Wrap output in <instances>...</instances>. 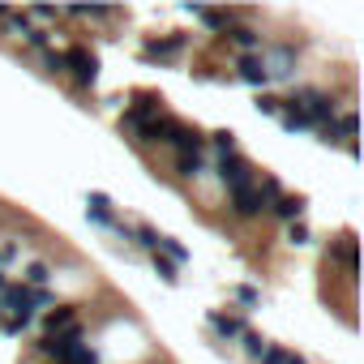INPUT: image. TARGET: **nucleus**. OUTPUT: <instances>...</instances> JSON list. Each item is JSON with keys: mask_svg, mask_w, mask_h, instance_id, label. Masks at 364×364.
Segmentation results:
<instances>
[{"mask_svg": "<svg viewBox=\"0 0 364 364\" xmlns=\"http://www.w3.org/2000/svg\"><path fill=\"white\" fill-rule=\"evenodd\" d=\"M270 210H274L279 219H287V223H300V215H304V198L283 193V198H274V202H270Z\"/></svg>", "mask_w": 364, "mask_h": 364, "instance_id": "8", "label": "nucleus"}, {"mask_svg": "<svg viewBox=\"0 0 364 364\" xmlns=\"http://www.w3.org/2000/svg\"><path fill=\"white\" fill-rule=\"evenodd\" d=\"M262 364H304L296 351H283V347H266L262 351Z\"/></svg>", "mask_w": 364, "mask_h": 364, "instance_id": "16", "label": "nucleus"}, {"mask_svg": "<svg viewBox=\"0 0 364 364\" xmlns=\"http://www.w3.org/2000/svg\"><path fill=\"white\" fill-rule=\"evenodd\" d=\"M86 206H90V219H95V223H112V202H107L103 193H90Z\"/></svg>", "mask_w": 364, "mask_h": 364, "instance_id": "14", "label": "nucleus"}, {"mask_svg": "<svg viewBox=\"0 0 364 364\" xmlns=\"http://www.w3.org/2000/svg\"><path fill=\"white\" fill-rule=\"evenodd\" d=\"M240 82H249V86H266V60H257V56H240Z\"/></svg>", "mask_w": 364, "mask_h": 364, "instance_id": "10", "label": "nucleus"}, {"mask_svg": "<svg viewBox=\"0 0 364 364\" xmlns=\"http://www.w3.org/2000/svg\"><path fill=\"white\" fill-rule=\"evenodd\" d=\"M219 176H223L228 193H236V189H249V185H253V163H249V159H240V154H223V163H219Z\"/></svg>", "mask_w": 364, "mask_h": 364, "instance_id": "3", "label": "nucleus"}, {"mask_svg": "<svg viewBox=\"0 0 364 364\" xmlns=\"http://www.w3.org/2000/svg\"><path fill=\"white\" fill-rule=\"evenodd\" d=\"M330 257H334V262H343V270H347V274H355V240H351V236L330 240Z\"/></svg>", "mask_w": 364, "mask_h": 364, "instance_id": "9", "label": "nucleus"}, {"mask_svg": "<svg viewBox=\"0 0 364 364\" xmlns=\"http://www.w3.org/2000/svg\"><path fill=\"white\" fill-rule=\"evenodd\" d=\"M257 107H262V112H270V116H274V112H279V107H283V99H270V95H266V99H262V103H257Z\"/></svg>", "mask_w": 364, "mask_h": 364, "instance_id": "26", "label": "nucleus"}, {"mask_svg": "<svg viewBox=\"0 0 364 364\" xmlns=\"http://www.w3.org/2000/svg\"><path fill=\"white\" fill-rule=\"evenodd\" d=\"M60 364H99V355H95L86 343H77V347H69V355H65Z\"/></svg>", "mask_w": 364, "mask_h": 364, "instance_id": "17", "label": "nucleus"}, {"mask_svg": "<svg viewBox=\"0 0 364 364\" xmlns=\"http://www.w3.org/2000/svg\"><path fill=\"white\" fill-rule=\"evenodd\" d=\"M313 236H309V228L304 223H291V245H309Z\"/></svg>", "mask_w": 364, "mask_h": 364, "instance_id": "24", "label": "nucleus"}, {"mask_svg": "<svg viewBox=\"0 0 364 364\" xmlns=\"http://www.w3.org/2000/svg\"><path fill=\"white\" fill-rule=\"evenodd\" d=\"M240 338H245V351H249V355H253V360H262V351H266V347H270V343H266V338H262V334H253V330H245V334H240Z\"/></svg>", "mask_w": 364, "mask_h": 364, "instance_id": "18", "label": "nucleus"}, {"mask_svg": "<svg viewBox=\"0 0 364 364\" xmlns=\"http://www.w3.org/2000/svg\"><path fill=\"white\" fill-rule=\"evenodd\" d=\"M287 65H291V48H279V52H274V69H270V73H274V77H287V73H291ZM270 73H266V77H270Z\"/></svg>", "mask_w": 364, "mask_h": 364, "instance_id": "19", "label": "nucleus"}, {"mask_svg": "<svg viewBox=\"0 0 364 364\" xmlns=\"http://www.w3.org/2000/svg\"><path fill=\"white\" fill-rule=\"evenodd\" d=\"M193 18H198V22H206L210 31H232V18H236V14H219V9H193Z\"/></svg>", "mask_w": 364, "mask_h": 364, "instance_id": "12", "label": "nucleus"}, {"mask_svg": "<svg viewBox=\"0 0 364 364\" xmlns=\"http://www.w3.org/2000/svg\"><path fill=\"white\" fill-rule=\"evenodd\" d=\"M236 296H240V304H257V291H253V287H240Z\"/></svg>", "mask_w": 364, "mask_h": 364, "instance_id": "27", "label": "nucleus"}, {"mask_svg": "<svg viewBox=\"0 0 364 364\" xmlns=\"http://www.w3.org/2000/svg\"><path fill=\"white\" fill-rule=\"evenodd\" d=\"M26 279H31L35 287H39V283H48V266H43V262H35V266L26 270Z\"/></svg>", "mask_w": 364, "mask_h": 364, "instance_id": "23", "label": "nucleus"}, {"mask_svg": "<svg viewBox=\"0 0 364 364\" xmlns=\"http://www.w3.org/2000/svg\"><path fill=\"white\" fill-rule=\"evenodd\" d=\"M228 35H232V43H236V48H245V52H253V48L262 43V35H257V31H249V26H236V31H228Z\"/></svg>", "mask_w": 364, "mask_h": 364, "instance_id": "15", "label": "nucleus"}, {"mask_svg": "<svg viewBox=\"0 0 364 364\" xmlns=\"http://www.w3.org/2000/svg\"><path fill=\"white\" fill-rule=\"evenodd\" d=\"M180 48H185V35H171V39H154V43H146V60H171V56H180Z\"/></svg>", "mask_w": 364, "mask_h": 364, "instance_id": "7", "label": "nucleus"}, {"mask_svg": "<svg viewBox=\"0 0 364 364\" xmlns=\"http://www.w3.org/2000/svg\"><path fill=\"white\" fill-rule=\"evenodd\" d=\"M137 245L154 253V249H159V232H154V228H137Z\"/></svg>", "mask_w": 364, "mask_h": 364, "instance_id": "21", "label": "nucleus"}, {"mask_svg": "<svg viewBox=\"0 0 364 364\" xmlns=\"http://www.w3.org/2000/svg\"><path fill=\"white\" fill-rule=\"evenodd\" d=\"M210 326H215L223 338H240V334H245V321H240V317H232V313H215V317H210Z\"/></svg>", "mask_w": 364, "mask_h": 364, "instance_id": "11", "label": "nucleus"}, {"mask_svg": "<svg viewBox=\"0 0 364 364\" xmlns=\"http://www.w3.org/2000/svg\"><path fill=\"white\" fill-rule=\"evenodd\" d=\"M48 338H82V321H77V313L69 304L48 313Z\"/></svg>", "mask_w": 364, "mask_h": 364, "instance_id": "4", "label": "nucleus"}, {"mask_svg": "<svg viewBox=\"0 0 364 364\" xmlns=\"http://www.w3.org/2000/svg\"><path fill=\"white\" fill-rule=\"evenodd\" d=\"M48 69L52 73H65V52H48Z\"/></svg>", "mask_w": 364, "mask_h": 364, "instance_id": "25", "label": "nucleus"}, {"mask_svg": "<svg viewBox=\"0 0 364 364\" xmlns=\"http://www.w3.org/2000/svg\"><path fill=\"white\" fill-rule=\"evenodd\" d=\"M48 300H52V296H48V291H35V287H9V283L0 287V304H5V309L14 313V321H22V326H26L31 313H35L39 304H48Z\"/></svg>", "mask_w": 364, "mask_h": 364, "instance_id": "1", "label": "nucleus"}, {"mask_svg": "<svg viewBox=\"0 0 364 364\" xmlns=\"http://www.w3.org/2000/svg\"><path fill=\"white\" fill-rule=\"evenodd\" d=\"M154 270H159V279H163V283H176V279H180V274H176V266H171L167 257H159V253H154Z\"/></svg>", "mask_w": 364, "mask_h": 364, "instance_id": "20", "label": "nucleus"}, {"mask_svg": "<svg viewBox=\"0 0 364 364\" xmlns=\"http://www.w3.org/2000/svg\"><path fill=\"white\" fill-rule=\"evenodd\" d=\"M65 69L73 73V82H77L82 90H90V86L99 82V60H95V52H86V48H69V52H65Z\"/></svg>", "mask_w": 364, "mask_h": 364, "instance_id": "2", "label": "nucleus"}, {"mask_svg": "<svg viewBox=\"0 0 364 364\" xmlns=\"http://www.w3.org/2000/svg\"><path fill=\"white\" fill-rule=\"evenodd\" d=\"M262 198H257V185H249V189H236L232 193V210L240 215V219H253V215H262Z\"/></svg>", "mask_w": 364, "mask_h": 364, "instance_id": "6", "label": "nucleus"}, {"mask_svg": "<svg viewBox=\"0 0 364 364\" xmlns=\"http://www.w3.org/2000/svg\"><path fill=\"white\" fill-rule=\"evenodd\" d=\"M159 112H163V107H159V99H154V95H137V99L129 103V112H124V124H129L133 133H141Z\"/></svg>", "mask_w": 364, "mask_h": 364, "instance_id": "5", "label": "nucleus"}, {"mask_svg": "<svg viewBox=\"0 0 364 364\" xmlns=\"http://www.w3.org/2000/svg\"><path fill=\"white\" fill-rule=\"evenodd\" d=\"M176 171L185 176V180H193V176L206 171V163H202V154H180V159H176Z\"/></svg>", "mask_w": 364, "mask_h": 364, "instance_id": "13", "label": "nucleus"}, {"mask_svg": "<svg viewBox=\"0 0 364 364\" xmlns=\"http://www.w3.org/2000/svg\"><path fill=\"white\" fill-rule=\"evenodd\" d=\"M215 146H219V154H236V137L232 133H215Z\"/></svg>", "mask_w": 364, "mask_h": 364, "instance_id": "22", "label": "nucleus"}]
</instances>
